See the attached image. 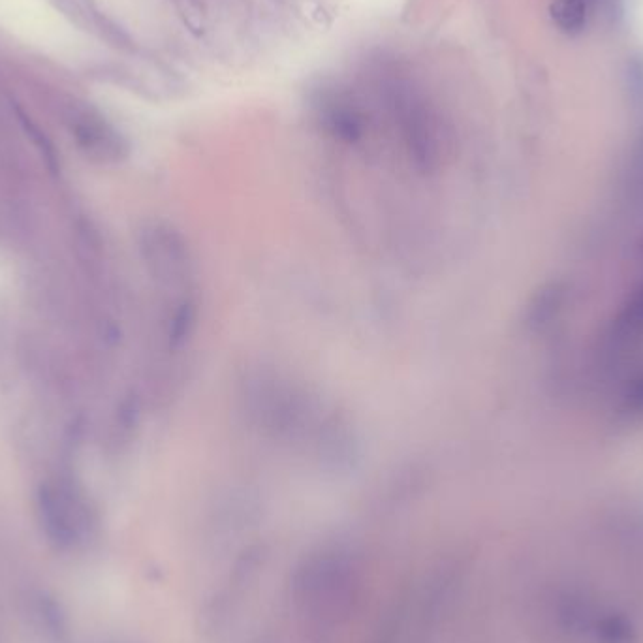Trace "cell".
<instances>
[{
	"instance_id": "cell-6",
	"label": "cell",
	"mask_w": 643,
	"mask_h": 643,
	"mask_svg": "<svg viewBox=\"0 0 643 643\" xmlns=\"http://www.w3.org/2000/svg\"><path fill=\"white\" fill-rule=\"evenodd\" d=\"M619 412L630 420L643 418V371L630 378L627 386L623 388L621 401H619Z\"/></svg>"
},
{
	"instance_id": "cell-3",
	"label": "cell",
	"mask_w": 643,
	"mask_h": 643,
	"mask_svg": "<svg viewBox=\"0 0 643 643\" xmlns=\"http://www.w3.org/2000/svg\"><path fill=\"white\" fill-rule=\"evenodd\" d=\"M613 335L619 339H638L643 335V283L638 284L613 320Z\"/></svg>"
},
{
	"instance_id": "cell-2",
	"label": "cell",
	"mask_w": 643,
	"mask_h": 643,
	"mask_svg": "<svg viewBox=\"0 0 643 643\" xmlns=\"http://www.w3.org/2000/svg\"><path fill=\"white\" fill-rule=\"evenodd\" d=\"M145 251L155 277L166 284L187 288L196 275L189 243L172 226L151 228L145 237Z\"/></svg>"
},
{
	"instance_id": "cell-4",
	"label": "cell",
	"mask_w": 643,
	"mask_h": 643,
	"mask_svg": "<svg viewBox=\"0 0 643 643\" xmlns=\"http://www.w3.org/2000/svg\"><path fill=\"white\" fill-rule=\"evenodd\" d=\"M565 303V288L559 283H551L544 286L536 296H534L533 303L529 307V326L531 328H544L549 324L559 311L563 309Z\"/></svg>"
},
{
	"instance_id": "cell-1",
	"label": "cell",
	"mask_w": 643,
	"mask_h": 643,
	"mask_svg": "<svg viewBox=\"0 0 643 643\" xmlns=\"http://www.w3.org/2000/svg\"><path fill=\"white\" fill-rule=\"evenodd\" d=\"M38 510L49 540L61 548H74L89 533V512L78 495L61 486H42Z\"/></svg>"
},
{
	"instance_id": "cell-5",
	"label": "cell",
	"mask_w": 643,
	"mask_h": 643,
	"mask_svg": "<svg viewBox=\"0 0 643 643\" xmlns=\"http://www.w3.org/2000/svg\"><path fill=\"white\" fill-rule=\"evenodd\" d=\"M551 17L559 29L576 34L583 31L587 21V2L585 0H555L551 4Z\"/></svg>"
}]
</instances>
